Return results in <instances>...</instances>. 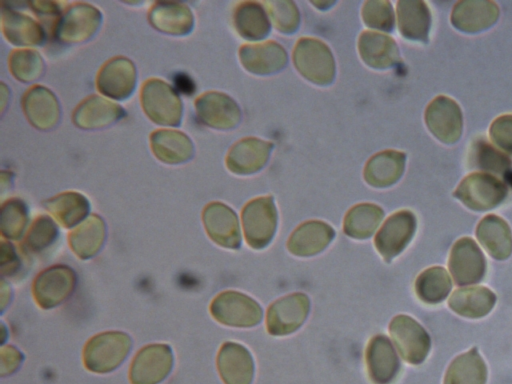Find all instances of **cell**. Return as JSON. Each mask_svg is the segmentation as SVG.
<instances>
[{
  "label": "cell",
  "instance_id": "1",
  "mask_svg": "<svg viewBox=\"0 0 512 384\" xmlns=\"http://www.w3.org/2000/svg\"><path fill=\"white\" fill-rule=\"evenodd\" d=\"M140 103L146 116L160 126L181 124L183 105L177 91L159 78L147 79L140 90Z\"/></svg>",
  "mask_w": 512,
  "mask_h": 384
},
{
  "label": "cell",
  "instance_id": "2",
  "mask_svg": "<svg viewBox=\"0 0 512 384\" xmlns=\"http://www.w3.org/2000/svg\"><path fill=\"white\" fill-rule=\"evenodd\" d=\"M453 196L470 210L482 212L501 205L508 196V188L494 175L474 172L459 183Z\"/></svg>",
  "mask_w": 512,
  "mask_h": 384
},
{
  "label": "cell",
  "instance_id": "3",
  "mask_svg": "<svg viewBox=\"0 0 512 384\" xmlns=\"http://www.w3.org/2000/svg\"><path fill=\"white\" fill-rule=\"evenodd\" d=\"M292 58L298 72L310 82L324 86L334 80V57L330 48L321 40L299 39L295 44Z\"/></svg>",
  "mask_w": 512,
  "mask_h": 384
},
{
  "label": "cell",
  "instance_id": "4",
  "mask_svg": "<svg viewBox=\"0 0 512 384\" xmlns=\"http://www.w3.org/2000/svg\"><path fill=\"white\" fill-rule=\"evenodd\" d=\"M102 20V13L97 7L85 2H75L62 12L53 35L65 44L84 43L98 32Z\"/></svg>",
  "mask_w": 512,
  "mask_h": 384
},
{
  "label": "cell",
  "instance_id": "5",
  "mask_svg": "<svg viewBox=\"0 0 512 384\" xmlns=\"http://www.w3.org/2000/svg\"><path fill=\"white\" fill-rule=\"evenodd\" d=\"M130 337L122 332H105L92 337L84 347L85 367L95 373L115 370L131 349Z\"/></svg>",
  "mask_w": 512,
  "mask_h": 384
},
{
  "label": "cell",
  "instance_id": "6",
  "mask_svg": "<svg viewBox=\"0 0 512 384\" xmlns=\"http://www.w3.org/2000/svg\"><path fill=\"white\" fill-rule=\"evenodd\" d=\"M241 218L247 244L256 250L265 248L277 228V210L273 198L264 196L249 201L242 210Z\"/></svg>",
  "mask_w": 512,
  "mask_h": 384
},
{
  "label": "cell",
  "instance_id": "7",
  "mask_svg": "<svg viewBox=\"0 0 512 384\" xmlns=\"http://www.w3.org/2000/svg\"><path fill=\"white\" fill-rule=\"evenodd\" d=\"M211 315L221 324L252 327L261 322L262 308L251 297L236 291H224L210 305Z\"/></svg>",
  "mask_w": 512,
  "mask_h": 384
},
{
  "label": "cell",
  "instance_id": "8",
  "mask_svg": "<svg viewBox=\"0 0 512 384\" xmlns=\"http://www.w3.org/2000/svg\"><path fill=\"white\" fill-rule=\"evenodd\" d=\"M389 332L406 362L413 365L424 362L431 348V339L420 323L408 315L400 314L391 320Z\"/></svg>",
  "mask_w": 512,
  "mask_h": 384
},
{
  "label": "cell",
  "instance_id": "9",
  "mask_svg": "<svg viewBox=\"0 0 512 384\" xmlns=\"http://www.w3.org/2000/svg\"><path fill=\"white\" fill-rule=\"evenodd\" d=\"M448 267L455 284L470 285L484 279L487 261L482 250L472 238L461 237L451 248Z\"/></svg>",
  "mask_w": 512,
  "mask_h": 384
},
{
  "label": "cell",
  "instance_id": "10",
  "mask_svg": "<svg viewBox=\"0 0 512 384\" xmlns=\"http://www.w3.org/2000/svg\"><path fill=\"white\" fill-rule=\"evenodd\" d=\"M424 118L428 130L444 144L452 145L460 139L463 116L458 103L452 98L436 96L426 107Z\"/></svg>",
  "mask_w": 512,
  "mask_h": 384
},
{
  "label": "cell",
  "instance_id": "11",
  "mask_svg": "<svg viewBox=\"0 0 512 384\" xmlns=\"http://www.w3.org/2000/svg\"><path fill=\"white\" fill-rule=\"evenodd\" d=\"M136 83V67L124 56H115L106 61L96 75V88L108 99L122 101L129 98Z\"/></svg>",
  "mask_w": 512,
  "mask_h": 384
},
{
  "label": "cell",
  "instance_id": "12",
  "mask_svg": "<svg viewBox=\"0 0 512 384\" xmlns=\"http://www.w3.org/2000/svg\"><path fill=\"white\" fill-rule=\"evenodd\" d=\"M417 229V219L410 210H400L385 221L374 244L386 262L398 256L410 243Z\"/></svg>",
  "mask_w": 512,
  "mask_h": 384
},
{
  "label": "cell",
  "instance_id": "13",
  "mask_svg": "<svg viewBox=\"0 0 512 384\" xmlns=\"http://www.w3.org/2000/svg\"><path fill=\"white\" fill-rule=\"evenodd\" d=\"M309 310L310 301L305 294L298 292L284 296L267 310V331L274 336L291 334L305 322Z\"/></svg>",
  "mask_w": 512,
  "mask_h": 384
},
{
  "label": "cell",
  "instance_id": "14",
  "mask_svg": "<svg viewBox=\"0 0 512 384\" xmlns=\"http://www.w3.org/2000/svg\"><path fill=\"white\" fill-rule=\"evenodd\" d=\"M173 354L166 344H152L141 349L130 367L131 384H159L170 373Z\"/></svg>",
  "mask_w": 512,
  "mask_h": 384
},
{
  "label": "cell",
  "instance_id": "15",
  "mask_svg": "<svg viewBox=\"0 0 512 384\" xmlns=\"http://www.w3.org/2000/svg\"><path fill=\"white\" fill-rule=\"evenodd\" d=\"M194 104L198 119L210 128L230 130L241 120L238 104L227 94L205 92L195 99Z\"/></svg>",
  "mask_w": 512,
  "mask_h": 384
},
{
  "label": "cell",
  "instance_id": "16",
  "mask_svg": "<svg viewBox=\"0 0 512 384\" xmlns=\"http://www.w3.org/2000/svg\"><path fill=\"white\" fill-rule=\"evenodd\" d=\"M22 109L28 122L41 131L54 129L60 121L59 101L49 88L42 85H33L25 91Z\"/></svg>",
  "mask_w": 512,
  "mask_h": 384
},
{
  "label": "cell",
  "instance_id": "17",
  "mask_svg": "<svg viewBox=\"0 0 512 384\" xmlns=\"http://www.w3.org/2000/svg\"><path fill=\"white\" fill-rule=\"evenodd\" d=\"M76 283L74 271L68 266L57 265L44 270L35 279L33 295L44 309L61 304L72 293Z\"/></svg>",
  "mask_w": 512,
  "mask_h": 384
},
{
  "label": "cell",
  "instance_id": "18",
  "mask_svg": "<svg viewBox=\"0 0 512 384\" xmlns=\"http://www.w3.org/2000/svg\"><path fill=\"white\" fill-rule=\"evenodd\" d=\"M124 115L122 106L104 96L91 95L73 110L72 122L82 130H100L115 124Z\"/></svg>",
  "mask_w": 512,
  "mask_h": 384
},
{
  "label": "cell",
  "instance_id": "19",
  "mask_svg": "<svg viewBox=\"0 0 512 384\" xmlns=\"http://www.w3.org/2000/svg\"><path fill=\"white\" fill-rule=\"evenodd\" d=\"M202 220L208 236L218 245L238 249L241 245L239 222L235 212L221 202H211L203 210Z\"/></svg>",
  "mask_w": 512,
  "mask_h": 384
},
{
  "label": "cell",
  "instance_id": "20",
  "mask_svg": "<svg viewBox=\"0 0 512 384\" xmlns=\"http://www.w3.org/2000/svg\"><path fill=\"white\" fill-rule=\"evenodd\" d=\"M365 360L369 378L374 384H392L400 373L399 358L385 335H376L370 339Z\"/></svg>",
  "mask_w": 512,
  "mask_h": 384
},
{
  "label": "cell",
  "instance_id": "21",
  "mask_svg": "<svg viewBox=\"0 0 512 384\" xmlns=\"http://www.w3.org/2000/svg\"><path fill=\"white\" fill-rule=\"evenodd\" d=\"M499 18L498 5L490 0H462L451 12V24L458 30L475 34L492 27Z\"/></svg>",
  "mask_w": 512,
  "mask_h": 384
},
{
  "label": "cell",
  "instance_id": "22",
  "mask_svg": "<svg viewBox=\"0 0 512 384\" xmlns=\"http://www.w3.org/2000/svg\"><path fill=\"white\" fill-rule=\"evenodd\" d=\"M1 30L9 43L20 48L40 46L46 39L40 22L4 5L1 11Z\"/></svg>",
  "mask_w": 512,
  "mask_h": 384
},
{
  "label": "cell",
  "instance_id": "23",
  "mask_svg": "<svg viewBox=\"0 0 512 384\" xmlns=\"http://www.w3.org/2000/svg\"><path fill=\"white\" fill-rule=\"evenodd\" d=\"M273 144L255 137L236 142L228 151L225 164L229 171L248 175L262 169L269 159Z\"/></svg>",
  "mask_w": 512,
  "mask_h": 384
},
{
  "label": "cell",
  "instance_id": "24",
  "mask_svg": "<svg viewBox=\"0 0 512 384\" xmlns=\"http://www.w3.org/2000/svg\"><path fill=\"white\" fill-rule=\"evenodd\" d=\"M153 155L162 163L178 165L190 161L195 153L193 141L176 129H157L149 137Z\"/></svg>",
  "mask_w": 512,
  "mask_h": 384
},
{
  "label": "cell",
  "instance_id": "25",
  "mask_svg": "<svg viewBox=\"0 0 512 384\" xmlns=\"http://www.w3.org/2000/svg\"><path fill=\"white\" fill-rule=\"evenodd\" d=\"M148 21L157 31L172 36L188 35L194 27L193 12L180 2H155L148 11Z\"/></svg>",
  "mask_w": 512,
  "mask_h": 384
},
{
  "label": "cell",
  "instance_id": "26",
  "mask_svg": "<svg viewBox=\"0 0 512 384\" xmlns=\"http://www.w3.org/2000/svg\"><path fill=\"white\" fill-rule=\"evenodd\" d=\"M217 368L225 384H251L254 376L253 357L239 343L226 342L217 355Z\"/></svg>",
  "mask_w": 512,
  "mask_h": 384
},
{
  "label": "cell",
  "instance_id": "27",
  "mask_svg": "<svg viewBox=\"0 0 512 384\" xmlns=\"http://www.w3.org/2000/svg\"><path fill=\"white\" fill-rule=\"evenodd\" d=\"M242 66L250 73L269 75L280 71L287 64V53L274 41L243 45L239 49Z\"/></svg>",
  "mask_w": 512,
  "mask_h": 384
},
{
  "label": "cell",
  "instance_id": "28",
  "mask_svg": "<svg viewBox=\"0 0 512 384\" xmlns=\"http://www.w3.org/2000/svg\"><path fill=\"white\" fill-rule=\"evenodd\" d=\"M335 237L334 229L317 220L298 226L287 242L290 253L299 257H311L323 251Z\"/></svg>",
  "mask_w": 512,
  "mask_h": 384
},
{
  "label": "cell",
  "instance_id": "29",
  "mask_svg": "<svg viewBox=\"0 0 512 384\" xmlns=\"http://www.w3.org/2000/svg\"><path fill=\"white\" fill-rule=\"evenodd\" d=\"M476 237L486 252L496 260H506L512 254V231L500 216L488 214L478 223Z\"/></svg>",
  "mask_w": 512,
  "mask_h": 384
},
{
  "label": "cell",
  "instance_id": "30",
  "mask_svg": "<svg viewBox=\"0 0 512 384\" xmlns=\"http://www.w3.org/2000/svg\"><path fill=\"white\" fill-rule=\"evenodd\" d=\"M497 301L495 293L485 286L455 290L448 300L449 308L459 316L480 319L488 315Z\"/></svg>",
  "mask_w": 512,
  "mask_h": 384
},
{
  "label": "cell",
  "instance_id": "31",
  "mask_svg": "<svg viewBox=\"0 0 512 384\" xmlns=\"http://www.w3.org/2000/svg\"><path fill=\"white\" fill-rule=\"evenodd\" d=\"M358 50L365 64L372 68H390L399 61L396 42L380 32H362L358 40Z\"/></svg>",
  "mask_w": 512,
  "mask_h": 384
},
{
  "label": "cell",
  "instance_id": "32",
  "mask_svg": "<svg viewBox=\"0 0 512 384\" xmlns=\"http://www.w3.org/2000/svg\"><path fill=\"white\" fill-rule=\"evenodd\" d=\"M406 155L401 151L386 150L372 156L365 165L364 179L372 187L385 188L402 176Z\"/></svg>",
  "mask_w": 512,
  "mask_h": 384
},
{
  "label": "cell",
  "instance_id": "33",
  "mask_svg": "<svg viewBox=\"0 0 512 384\" xmlns=\"http://www.w3.org/2000/svg\"><path fill=\"white\" fill-rule=\"evenodd\" d=\"M397 23L403 37L425 43L431 27V13L424 1L401 0L397 2Z\"/></svg>",
  "mask_w": 512,
  "mask_h": 384
},
{
  "label": "cell",
  "instance_id": "34",
  "mask_svg": "<svg viewBox=\"0 0 512 384\" xmlns=\"http://www.w3.org/2000/svg\"><path fill=\"white\" fill-rule=\"evenodd\" d=\"M487 375V366L477 347H473L452 360L443 384H486Z\"/></svg>",
  "mask_w": 512,
  "mask_h": 384
},
{
  "label": "cell",
  "instance_id": "35",
  "mask_svg": "<svg viewBox=\"0 0 512 384\" xmlns=\"http://www.w3.org/2000/svg\"><path fill=\"white\" fill-rule=\"evenodd\" d=\"M105 235L104 220L99 215H90L69 233V244L79 258L88 259L101 249Z\"/></svg>",
  "mask_w": 512,
  "mask_h": 384
},
{
  "label": "cell",
  "instance_id": "36",
  "mask_svg": "<svg viewBox=\"0 0 512 384\" xmlns=\"http://www.w3.org/2000/svg\"><path fill=\"white\" fill-rule=\"evenodd\" d=\"M43 205L65 228H72L80 224L90 210L88 199L76 191L60 193L46 200Z\"/></svg>",
  "mask_w": 512,
  "mask_h": 384
},
{
  "label": "cell",
  "instance_id": "37",
  "mask_svg": "<svg viewBox=\"0 0 512 384\" xmlns=\"http://www.w3.org/2000/svg\"><path fill=\"white\" fill-rule=\"evenodd\" d=\"M233 25L237 33L247 40H261L270 31L265 8L258 2L239 3L233 12Z\"/></svg>",
  "mask_w": 512,
  "mask_h": 384
},
{
  "label": "cell",
  "instance_id": "38",
  "mask_svg": "<svg viewBox=\"0 0 512 384\" xmlns=\"http://www.w3.org/2000/svg\"><path fill=\"white\" fill-rule=\"evenodd\" d=\"M414 289L420 301L428 305H437L449 295L452 281L443 267L433 266L418 275Z\"/></svg>",
  "mask_w": 512,
  "mask_h": 384
},
{
  "label": "cell",
  "instance_id": "39",
  "mask_svg": "<svg viewBox=\"0 0 512 384\" xmlns=\"http://www.w3.org/2000/svg\"><path fill=\"white\" fill-rule=\"evenodd\" d=\"M383 217L381 207L372 203L357 204L345 215L344 233L355 239H366L375 232Z\"/></svg>",
  "mask_w": 512,
  "mask_h": 384
},
{
  "label": "cell",
  "instance_id": "40",
  "mask_svg": "<svg viewBox=\"0 0 512 384\" xmlns=\"http://www.w3.org/2000/svg\"><path fill=\"white\" fill-rule=\"evenodd\" d=\"M8 68L16 80L32 83L42 77L45 62L40 53L32 48H16L9 54Z\"/></svg>",
  "mask_w": 512,
  "mask_h": 384
},
{
  "label": "cell",
  "instance_id": "41",
  "mask_svg": "<svg viewBox=\"0 0 512 384\" xmlns=\"http://www.w3.org/2000/svg\"><path fill=\"white\" fill-rule=\"evenodd\" d=\"M28 223L26 204L18 198H11L2 204L1 231L9 240H19Z\"/></svg>",
  "mask_w": 512,
  "mask_h": 384
},
{
  "label": "cell",
  "instance_id": "42",
  "mask_svg": "<svg viewBox=\"0 0 512 384\" xmlns=\"http://www.w3.org/2000/svg\"><path fill=\"white\" fill-rule=\"evenodd\" d=\"M472 167L503 174L511 166L510 159L484 140L473 143L470 152Z\"/></svg>",
  "mask_w": 512,
  "mask_h": 384
},
{
  "label": "cell",
  "instance_id": "43",
  "mask_svg": "<svg viewBox=\"0 0 512 384\" xmlns=\"http://www.w3.org/2000/svg\"><path fill=\"white\" fill-rule=\"evenodd\" d=\"M267 13L281 33L290 34L296 31L300 23V14L294 2L273 0L264 3Z\"/></svg>",
  "mask_w": 512,
  "mask_h": 384
},
{
  "label": "cell",
  "instance_id": "44",
  "mask_svg": "<svg viewBox=\"0 0 512 384\" xmlns=\"http://www.w3.org/2000/svg\"><path fill=\"white\" fill-rule=\"evenodd\" d=\"M58 236V228L47 215L37 217L30 226L25 238V246L31 251H41L49 247Z\"/></svg>",
  "mask_w": 512,
  "mask_h": 384
},
{
  "label": "cell",
  "instance_id": "45",
  "mask_svg": "<svg viewBox=\"0 0 512 384\" xmlns=\"http://www.w3.org/2000/svg\"><path fill=\"white\" fill-rule=\"evenodd\" d=\"M362 19L372 28L390 31L394 26V12L390 2L366 1L362 7Z\"/></svg>",
  "mask_w": 512,
  "mask_h": 384
},
{
  "label": "cell",
  "instance_id": "46",
  "mask_svg": "<svg viewBox=\"0 0 512 384\" xmlns=\"http://www.w3.org/2000/svg\"><path fill=\"white\" fill-rule=\"evenodd\" d=\"M489 136L497 147L512 153V114L497 117L491 123Z\"/></svg>",
  "mask_w": 512,
  "mask_h": 384
},
{
  "label": "cell",
  "instance_id": "47",
  "mask_svg": "<svg viewBox=\"0 0 512 384\" xmlns=\"http://www.w3.org/2000/svg\"><path fill=\"white\" fill-rule=\"evenodd\" d=\"M28 5L41 21L48 20V22H50L51 19L58 21L66 8L63 7L65 3L58 1H30Z\"/></svg>",
  "mask_w": 512,
  "mask_h": 384
},
{
  "label": "cell",
  "instance_id": "48",
  "mask_svg": "<svg viewBox=\"0 0 512 384\" xmlns=\"http://www.w3.org/2000/svg\"><path fill=\"white\" fill-rule=\"evenodd\" d=\"M23 359L22 354L12 346H4L1 349V375L13 373L19 367Z\"/></svg>",
  "mask_w": 512,
  "mask_h": 384
},
{
  "label": "cell",
  "instance_id": "49",
  "mask_svg": "<svg viewBox=\"0 0 512 384\" xmlns=\"http://www.w3.org/2000/svg\"><path fill=\"white\" fill-rule=\"evenodd\" d=\"M19 260L15 253L14 247L8 242L1 244V271L3 275L14 273L18 266Z\"/></svg>",
  "mask_w": 512,
  "mask_h": 384
},
{
  "label": "cell",
  "instance_id": "50",
  "mask_svg": "<svg viewBox=\"0 0 512 384\" xmlns=\"http://www.w3.org/2000/svg\"><path fill=\"white\" fill-rule=\"evenodd\" d=\"M175 84H177L178 89H180L183 93H188L193 90L192 88V82L190 79H186V75H180L177 77V80H175Z\"/></svg>",
  "mask_w": 512,
  "mask_h": 384
},
{
  "label": "cell",
  "instance_id": "51",
  "mask_svg": "<svg viewBox=\"0 0 512 384\" xmlns=\"http://www.w3.org/2000/svg\"><path fill=\"white\" fill-rule=\"evenodd\" d=\"M8 92H9V90H8L7 86L3 82H1L0 93H1V110H2V112L4 111L5 105L7 103Z\"/></svg>",
  "mask_w": 512,
  "mask_h": 384
}]
</instances>
